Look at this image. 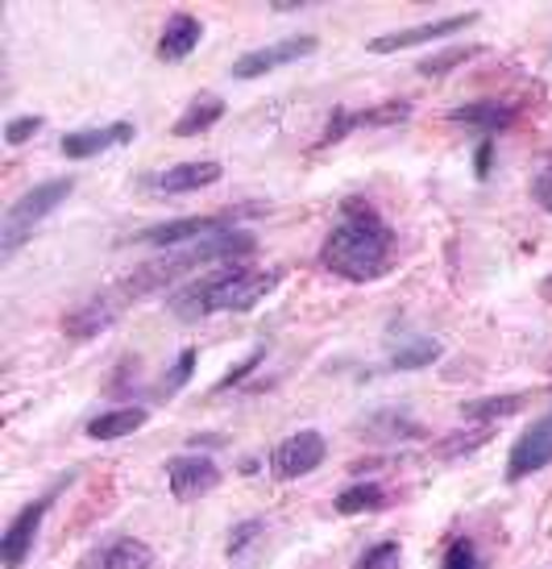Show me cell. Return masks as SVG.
Instances as JSON below:
<instances>
[{
	"label": "cell",
	"instance_id": "obj_1",
	"mask_svg": "<svg viewBox=\"0 0 552 569\" xmlns=\"http://www.w3.org/2000/svg\"><path fill=\"white\" fill-rule=\"evenodd\" d=\"M394 253L391 224L382 221L365 200H345L341 204V221L329 229V238L320 241V267L349 279V283H370L387 274Z\"/></svg>",
	"mask_w": 552,
	"mask_h": 569
},
{
	"label": "cell",
	"instance_id": "obj_2",
	"mask_svg": "<svg viewBox=\"0 0 552 569\" xmlns=\"http://www.w3.org/2000/svg\"><path fill=\"white\" fill-rule=\"evenodd\" d=\"M283 283V270H250V267H229L217 274H204L195 283L179 287L167 308L179 320H204L217 312H250L267 300L274 287Z\"/></svg>",
	"mask_w": 552,
	"mask_h": 569
},
{
	"label": "cell",
	"instance_id": "obj_3",
	"mask_svg": "<svg viewBox=\"0 0 552 569\" xmlns=\"http://www.w3.org/2000/svg\"><path fill=\"white\" fill-rule=\"evenodd\" d=\"M253 250H258L253 233L224 229V233H212V238L191 241V246H183V250L162 253L158 262H145V267L133 270L121 287H126L129 300H142V296L158 291V287L171 283V279H179V274H188V270H204V267H217V262H233V267H237V258H250Z\"/></svg>",
	"mask_w": 552,
	"mask_h": 569
},
{
	"label": "cell",
	"instance_id": "obj_4",
	"mask_svg": "<svg viewBox=\"0 0 552 569\" xmlns=\"http://www.w3.org/2000/svg\"><path fill=\"white\" fill-rule=\"evenodd\" d=\"M71 191H76V179L63 174V179H47V183L30 188L26 196H17L13 204L4 208V221H0V258H13L33 238V229L67 204Z\"/></svg>",
	"mask_w": 552,
	"mask_h": 569
},
{
	"label": "cell",
	"instance_id": "obj_5",
	"mask_svg": "<svg viewBox=\"0 0 552 569\" xmlns=\"http://www.w3.org/2000/svg\"><path fill=\"white\" fill-rule=\"evenodd\" d=\"M320 50V38L315 33H295V38H279V42H270V47H258V50H245L241 59L233 63V80H258V76H267V71H279L287 63H300L308 54Z\"/></svg>",
	"mask_w": 552,
	"mask_h": 569
},
{
	"label": "cell",
	"instance_id": "obj_6",
	"mask_svg": "<svg viewBox=\"0 0 552 569\" xmlns=\"http://www.w3.org/2000/svg\"><path fill=\"white\" fill-rule=\"evenodd\" d=\"M324 458H329V441H324V432L303 428V432H291L287 441L274 445V453H270V470H274V478L291 482V478H303V475H312V470H320Z\"/></svg>",
	"mask_w": 552,
	"mask_h": 569
},
{
	"label": "cell",
	"instance_id": "obj_7",
	"mask_svg": "<svg viewBox=\"0 0 552 569\" xmlns=\"http://www.w3.org/2000/svg\"><path fill=\"white\" fill-rule=\"evenodd\" d=\"M129 303L133 300L126 296V287L121 283L109 287V291H100V296L79 303L71 317H63V332L76 337V341H92V337H100V332L112 329V325L121 320V312H126Z\"/></svg>",
	"mask_w": 552,
	"mask_h": 569
},
{
	"label": "cell",
	"instance_id": "obj_8",
	"mask_svg": "<svg viewBox=\"0 0 552 569\" xmlns=\"http://www.w3.org/2000/svg\"><path fill=\"white\" fill-rule=\"evenodd\" d=\"M549 466H552V408L523 437H515L511 453H506V482H523V478L540 475Z\"/></svg>",
	"mask_w": 552,
	"mask_h": 569
},
{
	"label": "cell",
	"instance_id": "obj_9",
	"mask_svg": "<svg viewBox=\"0 0 552 569\" xmlns=\"http://www.w3.org/2000/svg\"><path fill=\"white\" fill-rule=\"evenodd\" d=\"M167 487L179 503H195L221 487V466L204 453H179L167 461Z\"/></svg>",
	"mask_w": 552,
	"mask_h": 569
},
{
	"label": "cell",
	"instance_id": "obj_10",
	"mask_svg": "<svg viewBox=\"0 0 552 569\" xmlns=\"http://www.w3.org/2000/svg\"><path fill=\"white\" fill-rule=\"evenodd\" d=\"M241 212H217V217H179V221H162L150 224L142 233H133L138 246H191L200 238H212V233H224L233 229Z\"/></svg>",
	"mask_w": 552,
	"mask_h": 569
},
{
	"label": "cell",
	"instance_id": "obj_11",
	"mask_svg": "<svg viewBox=\"0 0 552 569\" xmlns=\"http://www.w3.org/2000/svg\"><path fill=\"white\" fill-rule=\"evenodd\" d=\"M50 499H54V495L33 499V503H26L13 520H9L4 537H0V561H4V569L26 566V557L33 553V540H38V532H42V520H47V511H50Z\"/></svg>",
	"mask_w": 552,
	"mask_h": 569
},
{
	"label": "cell",
	"instance_id": "obj_12",
	"mask_svg": "<svg viewBox=\"0 0 552 569\" xmlns=\"http://www.w3.org/2000/svg\"><path fill=\"white\" fill-rule=\"evenodd\" d=\"M411 117L408 100H387V104H374V109H337L329 117V126L320 133V146L341 142L353 129H382V126H399Z\"/></svg>",
	"mask_w": 552,
	"mask_h": 569
},
{
	"label": "cell",
	"instance_id": "obj_13",
	"mask_svg": "<svg viewBox=\"0 0 552 569\" xmlns=\"http://www.w3.org/2000/svg\"><path fill=\"white\" fill-rule=\"evenodd\" d=\"M478 21V13H453L441 17V21H424V26H408V30L382 33V38H370V50L374 54H394V50H411L424 47L432 38H453V33H465Z\"/></svg>",
	"mask_w": 552,
	"mask_h": 569
},
{
	"label": "cell",
	"instance_id": "obj_14",
	"mask_svg": "<svg viewBox=\"0 0 552 569\" xmlns=\"http://www.w3.org/2000/svg\"><path fill=\"white\" fill-rule=\"evenodd\" d=\"M76 569H154V549L138 537H117L88 549Z\"/></svg>",
	"mask_w": 552,
	"mask_h": 569
},
{
	"label": "cell",
	"instance_id": "obj_15",
	"mask_svg": "<svg viewBox=\"0 0 552 569\" xmlns=\"http://www.w3.org/2000/svg\"><path fill=\"white\" fill-rule=\"evenodd\" d=\"M224 167L212 159H200V162H179V167H167V171H158L150 179V188L154 191H167V196H188V191H200V188H212V183H221Z\"/></svg>",
	"mask_w": 552,
	"mask_h": 569
},
{
	"label": "cell",
	"instance_id": "obj_16",
	"mask_svg": "<svg viewBox=\"0 0 552 569\" xmlns=\"http://www.w3.org/2000/svg\"><path fill=\"white\" fill-rule=\"evenodd\" d=\"M133 138V126L129 121H112V126H100V129H76V133H67L59 150H63V159H96V154H104L112 146H126Z\"/></svg>",
	"mask_w": 552,
	"mask_h": 569
},
{
	"label": "cell",
	"instance_id": "obj_17",
	"mask_svg": "<svg viewBox=\"0 0 552 569\" xmlns=\"http://www.w3.org/2000/svg\"><path fill=\"white\" fill-rule=\"evenodd\" d=\"M200 42H204V26H200V17L171 13L167 17V26H162V38H158V59H167V63H183L188 54H195Z\"/></svg>",
	"mask_w": 552,
	"mask_h": 569
},
{
	"label": "cell",
	"instance_id": "obj_18",
	"mask_svg": "<svg viewBox=\"0 0 552 569\" xmlns=\"http://www.w3.org/2000/svg\"><path fill=\"white\" fill-rule=\"evenodd\" d=\"M453 126H470L478 129L482 138H499L511 121H515V104H503V100H473V104H461V109L449 112Z\"/></svg>",
	"mask_w": 552,
	"mask_h": 569
},
{
	"label": "cell",
	"instance_id": "obj_19",
	"mask_svg": "<svg viewBox=\"0 0 552 569\" xmlns=\"http://www.w3.org/2000/svg\"><path fill=\"white\" fill-rule=\"evenodd\" d=\"M145 420H150L145 408H109L88 420V437L92 441H121V437H133Z\"/></svg>",
	"mask_w": 552,
	"mask_h": 569
},
{
	"label": "cell",
	"instance_id": "obj_20",
	"mask_svg": "<svg viewBox=\"0 0 552 569\" xmlns=\"http://www.w3.org/2000/svg\"><path fill=\"white\" fill-rule=\"evenodd\" d=\"M221 117H224L221 96H200V100H191L188 112L174 121V138H195V133H208Z\"/></svg>",
	"mask_w": 552,
	"mask_h": 569
},
{
	"label": "cell",
	"instance_id": "obj_21",
	"mask_svg": "<svg viewBox=\"0 0 552 569\" xmlns=\"http://www.w3.org/2000/svg\"><path fill=\"white\" fill-rule=\"evenodd\" d=\"M436 358H441V341H436V337H424V332L403 337V341L391 349L394 370H424V366H432Z\"/></svg>",
	"mask_w": 552,
	"mask_h": 569
},
{
	"label": "cell",
	"instance_id": "obj_22",
	"mask_svg": "<svg viewBox=\"0 0 552 569\" xmlns=\"http://www.w3.org/2000/svg\"><path fill=\"white\" fill-rule=\"evenodd\" d=\"M332 507L341 511V516H365V511H382L387 507V490L379 487V482H353V487H345L337 499H332Z\"/></svg>",
	"mask_w": 552,
	"mask_h": 569
},
{
	"label": "cell",
	"instance_id": "obj_23",
	"mask_svg": "<svg viewBox=\"0 0 552 569\" xmlns=\"http://www.w3.org/2000/svg\"><path fill=\"white\" fill-rule=\"evenodd\" d=\"M478 54H482V47H444V50H436V54H428L415 71H420L424 80H436V76H449L453 67H465L470 59H478Z\"/></svg>",
	"mask_w": 552,
	"mask_h": 569
},
{
	"label": "cell",
	"instance_id": "obj_24",
	"mask_svg": "<svg viewBox=\"0 0 552 569\" xmlns=\"http://www.w3.org/2000/svg\"><path fill=\"white\" fill-rule=\"evenodd\" d=\"M523 408V396H499V399H473V403H461V416L465 420H503V416H515Z\"/></svg>",
	"mask_w": 552,
	"mask_h": 569
},
{
	"label": "cell",
	"instance_id": "obj_25",
	"mask_svg": "<svg viewBox=\"0 0 552 569\" xmlns=\"http://www.w3.org/2000/svg\"><path fill=\"white\" fill-rule=\"evenodd\" d=\"M399 566H403L399 540H379V545H370V549L358 557V569H399Z\"/></svg>",
	"mask_w": 552,
	"mask_h": 569
},
{
	"label": "cell",
	"instance_id": "obj_26",
	"mask_svg": "<svg viewBox=\"0 0 552 569\" xmlns=\"http://www.w3.org/2000/svg\"><path fill=\"white\" fill-rule=\"evenodd\" d=\"M441 569H482V557H478V545L470 537H458L449 549H444Z\"/></svg>",
	"mask_w": 552,
	"mask_h": 569
},
{
	"label": "cell",
	"instance_id": "obj_27",
	"mask_svg": "<svg viewBox=\"0 0 552 569\" xmlns=\"http://www.w3.org/2000/svg\"><path fill=\"white\" fill-rule=\"evenodd\" d=\"M195 362H200V353H195V349H183V353L174 358V366H171V379H162V391H167V396H174L183 382H191V375H195Z\"/></svg>",
	"mask_w": 552,
	"mask_h": 569
},
{
	"label": "cell",
	"instance_id": "obj_28",
	"mask_svg": "<svg viewBox=\"0 0 552 569\" xmlns=\"http://www.w3.org/2000/svg\"><path fill=\"white\" fill-rule=\"evenodd\" d=\"M42 126H47V121H42L38 112H30V117H13V121L4 126V142H9V146H26L33 133H42Z\"/></svg>",
	"mask_w": 552,
	"mask_h": 569
},
{
	"label": "cell",
	"instance_id": "obj_29",
	"mask_svg": "<svg viewBox=\"0 0 552 569\" xmlns=\"http://www.w3.org/2000/svg\"><path fill=\"white\" fill-rule=\"evenodd\" d=\"M262 528H267L262 520L237 523L233 532H229V549H224V553H229V557H241V553H245V549L253 545V540H258V532H262Z\"/></svg>",
	"mask_w": 552,
	"mask_h": 569
},
{
	"label": "cell",
	"instance_id": "obj_30",
	"mask_svg": "<svg viewBox=\"0 0 552 569\" xmlns=\"http://www.w3.org/2000/svg\"><path fill=\"white\" fill-rule=\"evenodd\" d=\"M532 200L552 217V159L544 162V167L536 171V179H532Z\"/></svg>",
	"mask_w": 552,
	"mask_h": 569
},
{
	"label": "cell",
	"instance_id": "obj_31",
	"mask_svg": "<svg viewBox=\"0 0 552 569\" xmlns=\"http://www.w3.org/2000/svg\"><path fill=\"white\" fill-rule=\"evenodd\" d=\"M262 358H267V349L258 346V349H253V353H250V358H245V362L233 366V370H229V375H224V379L217 382V391H229V387H237V382H241V379H250V370H253V366H258V362H262Z\"/></svg>",
	"mask_w": 552,
	"mask_h": 569
},
{
	"label": "cell",
	"instance_id": "obj_32",
	"mask_svg": "<svg viewBox=\"0 0 552 569\" xmlns=\"http://www.w3.org/2000/svg\"><path fill=\"white\" fill-rule=\"evenodd\" d=\"M490 159H494V138H482V142H478V154H473V171H478V179H486L490 174Z\"/></svg>",
	"mask_w": 552,
	"mask_h": 569
},
{
	"label": "cell",
	"instance_id": "obj_33",
	"mask_svg": "<svg viewBox=\"0 0 552 569\" xmlns=\"http://www.w3.org/2000/svg\"><path fill=\"white\" fill-rule=\"evenodd\" d=\"M540 291H544V300H552V279H549L544 287H540Z\"/></svg>",
	"mask_w": 552,
	"mask_h": 569
}]
</instances>
